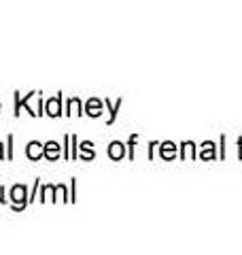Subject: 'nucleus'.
<instances>
[{
  "label": "nucleus",
  "instance_id": "obj_1",
  "mask_svg": "<svg viewBox=\"0 0 242 255\" xmlns=\"http://www.w3.org/2000/svg\"><path fill=\"white\" fill-rule=\"evenodd\" d=\"M11 202H13V211H23L30 202V196H28V189L26 185H13L11 187Z\"/></svg>",
  "mask_w": 242,
  "mask_h": 255
},
{
  "label": "nucleus",
  "instance_id": "obj_2",
  "mask_svg": "<svg viewBox=\"0 0 242 255\" xmlns=\"http://www.w3.org/2000/svg\"><path fill=\"white\" fill-rule=\"evenodd\" d=\"M45 111H47V115L49 117H60L62 115V96H53V98L47 100V105H45Z\"/></svg>",
  "mask_w": 242,
  "mask_h": 255
},
{
  "label": "nucleus",
  "instance_id": "obj_3",
  "mask_svg": "<svg viewBox=\"0 0 242 255\" xmlns=\"http://www.w3.org/2000/svg\"><path fill=\"white\" fill-rule=\"evenodd\" d=\"M38 96V92H30L26 98H23V107H26L28 111H30V115L32 117H38L43 111H40V105H34V98Z\"/></svg>",
  "mask_w": 242,
  "mask_h": 255
},
{
  "label": "nucleus",
  "instance_id": "obj_4",
  "mask_svg": "<svg viewBox=\"0 0 242 255\" xmlns=\"http://www.w3.org/2000/svg\"><path fill=\"white\" fill-rule=\"evenodd\" d=\"M43 157H47V159H58L60 157V145L55 140H49V142H45L43 145Z\"/></svg>",
  "mask_w": 242,
  "mask_h": 255
},
{
  "label": "nucleus",
  "instance_id": "obj_5",
  "mask_svg": "<svg viewBox=\"0 0 242 255\" xmlns=\"http://www.w3.org/2000/svg\"><path fill=\"white\" fill-rule=\"evenodd\" d=\"M26 155H28V159H32V162H36V159L43 157V145H40L38 140H32L26 147Z\"/></svg>",
  "mask_w": 242,
  "mask_h": 255
},
{
  "label": "nucleus",
  "instance_id": "obj_6",
  "mask_svg": "<svg viewBox=\"0 0 242 255\" xmlns=\"http://www.w3.org/2000/svg\"><path fill=\"white\" fill-rule=\"evenodd\" d=\"M109 155L115 157V159H121L123 157V145H121V142H113L111 149H109Z\"/></svg>",
  "mask_w": 242,
  "mask_h": 255
},
{
  "label": "nucleus",
  "instance_id": "obj_7",
  "mask_svg": "<svg viewBox=\"0 0 242 255\" xmlns=\"http://www.w3.org/2000/svg\"><path fill=\"white\" fill-rule=\"evenodd\" d=\"M85 113L87 115H100V102L98 100H90V102H87V107H85Z\"/></svg>",
  "mask_w": 242,
  "mask_h": 255
},
{
  "label": "nucleus",
  "instance_id": "obj_8",
  "mask_svg": "<svg viewBox=\"0 0 242 255\" xmlns=\"http://www.w3.org/2000/svg\"><path fill=\"white\" fill-rule=\"evenodd\" d=\"M79 109H81V102H79L77 98H72V100L68 102V113H70V111H75V113H81Z\"/></svg>",
  "mask_w": 242,
  "mask_h": 255
},
{
  "label": "nucleus",
  "instance_id": "obj_9",
  "mask_svg": "<svg viewBox=\"0 0 242 255\" xmlns=\"http://www.w3.org/2000/svg\"><path fill=\"white\" fill-rule=\"evenodd\" d=\"M70 142H72V157H77V136H70Z\"/></svg>",
  "mask_w": 242,
  "mask_h": 255
},
{
  "label": "nucleus",
  "instance_id": "obj_10",
  "mask_svg": "<svg viewBox=\"0 0 242 255\" xmlns=\"http://www.w3.org/2000/svg\"><path fill=\"white\" fill-rule=\"evenodd\" d=\"M13 134H9V159H13Z\"/></svg>",
  "mask_w": 242,
  "mask_h": 255
},
{
  "label": "nucleus",
  "instance_id": "obj_11",
  "mask_svg": "<svg viewBox=\"0 0 242 255\" xmlns=\"http://www.w3.org/2000/svg\"><path fill=\"white\" fill-rule=\"evenodd\" d=\"M0 202H6V198H4V187H0Z\"/></svg>",
  "mask_w": 242,
  "mask_h": 255
},
{
  "label": "nucleus",
  "instance_id": "obj_12",
  "mask_svg": "<svg viewBox=\"0 0 242 255\" xmlns=\"http://www.w3.org/2000/svg\"><path fill=\"white\" fill-rule=\"evenodd\" d=\"M4 157V153H2V142H0V159Z\"/></svg>",
  "mask_w": 242,
  "mask_h": 255
}]
</instances>
